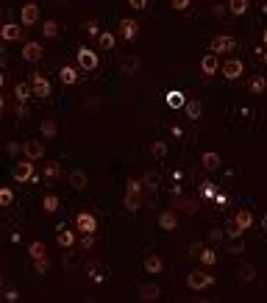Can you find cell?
I'll return each mask as SVG.
<instances>
[{"mask_svg": "<svg viewBox=\"0 0 267 303\" xmlns=\"http://www.w3.org/2000/svg\"><path fill=\"white\" fill-rule=\"evenodd\" d=\"M75 58H78V67H81V70H86V73L98 70V64H100L98 53H95V50H89L86 45H81L78 50H75Z\"/></svg>", "mask_w": 267, "mask_h": 303, "instance_id": "obj_1", "label": "cell"}, {"mask_svg": "<svg viewBox=\"0 0 267 303\" xmlns=\"http://www.w3.org/2000/svg\"><path fill=\"white\" fill-rule=\"evenodd\" d=\"M215 284V278H212V272H203V270H192L187 276V287L192 289V292H200V289L212 287Z\"/></svg>", "mask_w": 267, "mask_h": 303, "instance_id": "obj_2", "label": "cell"}, {"mask_svg": "<svg viewBox=\"0 0 267 303\" xmlns=\"http://www.w3.org/2000/svg\"><path fill=\"white\" fill-rule=\"evenodd\" d=\"M11 178H14L17 184H28L34 178V162L31 159H25V162H17L14 167H11Z\"/></svg>", "mask_w": 267, "mask_h": 303, "instance_id": "obj_3", "label": "cell"}, {"mask_svg": "<svg viewBox=\"0 0 267 303\" xmlns=\"http://www.w3.org/2000/svg\"><path fill=\"white\" fill-rule=\"evenodd\" d=\"M22 156L31 159V162L45 159V142H42V139H28L25 145H22Z\"/></svg>", "mask_w": 267, "mask_h": 303, "instance_id": "obj_4", "label": "cell"}, {"mask_svg": "<svg viewBox=\"0 0 267 303\" xmlns=\"http://www.w3.org/2000/svg\"><path fill=\"white\" fill-rule=\"evenodd\" d=\"M200 73L206 75V78H212L215 73H220V56L217 53H206V56H200Z\"/></svg>", "mask_w": 267, "mask_h": 303, "instance_id": "obj_5", "label": "cell"}, {"mask_svg": "<svg viewBox=\"0 0 267 303\" xmlns=\"http://www.w3.org/2000/svg\"><path fill=\"white\" fill-rule=\"evenodd\" d=\"M234 47H236V39L228 37V34H223V37H215V39L209 42V50L217 53V56H220V53H231Z\"/></svg>", "mask_w": 267, "mask_h": 303, "instance_id": "obj_6", "label": "cell"}, {"mask_svg": "<svg viewBox=\"0 0 267 303\" xmlns=\"http://www.w3.org/2000/svg\"><path fill=\"white\" fill-rule=\"evenodd\" d=\"M75 228L81 234H95L98 231V220H95V215H89V211H78L75 215Z\"/></svg>", "mask_w": 267, "mask_h": 303, "instance_id": "obj_7", "label": "cell"}, {"mask_svg": "<svg viewBox=\"0 0 267 303\" xmlns=\"http://www.w3.org/2000/svg\"><path fill=\"white\" fill-rule=\"evenodd\" d=\"M20 22H22V28H31V25H37L39 22V6L37 3H25L20 9Z\"/></svg>", "mask_w": 267, "mask_h": 303, "instance_id": "obj_8", "label": "cell"}, {"mask_svg": "<svg viewBox=\"0 0 267 303\" xmlns=\"http://www.w3.org/2000/svg\"><path fill=\"white\" fill-rule=\"evenodd\" d=\"M22 58H25L28 64L42 62V58H45V47L39 42H25V45H22Z\"/></svg>", "mask_w": 267, "mask_h": 303, "instance_id": "obj_9", "label": "cell"}, {"mask_svg": "<svg viewBox=\"0 0 267 303\" xmlns=\"http://www.w3.org/2000/svg\"><path fill=\"white\" fill-rule=\"evenodd\" d=\"M242 73H245V64H242L240 58H228V62H223V78L236 81Z\"/></svg>", "mask_w": 267, "mask_h": 303, "instance_id": "obj_10", "label": "cell"}, {"mask_svg": "<svg viewBox=\"0 0 267 303\" xmlns=\"http://www.w3.org/2000/svg\"><path fill=\"white\" fill-rule=\"evenodd\" d=\"M31 92L37 95V98H47V95H50V81H47L42 73H34L31 75Z\"/></svg>", "mask_w": 267, "mask_h": 303, "instance_id": "obj_11", "label": "cell"}, {"mask_svg": "<svg viewBox=\"0 0 267 303\" xmlns=\"http://www.w3.org/2000/svg\"><path fill=\"white\" fill-rule=\"evenodd\" d=\"M22 22H6L3 28H0V37H3V42H17V39L22 37Z\"/></svg>", "mask_w": 267, "mask_h": 303, "instance_id": "obj_12", "label": "cell"}, {"mask_svg": "<svg viewBox=\"0 0 267 303\" xmlns=\"http://www.w3.org/2000/svg\"><path fill=\"white\" fill-rule=\"evenodd\" d=\"M56 242H58V248L70 251V248L75 245V234L67 228V225H58V228H56Z\"/></svg>", "mask_w": 267, "mask_h": 303, "instance_id": "obj_13", "label": "cell"}, {"mask_svg": "<svg viewBox=\"0 0 267 303\" xmlns=\"http://www.w3.org/2000/svg\"><path fill=\"white\" fill-rule=\"evenodd\" d=\"M120 37L128 39V42H134V39L139 37V22L136 20H120Z\"/></svg>", "mask_w": 267, "mask_h": 303, "instance_id": "obj_14", "label": "cell"}, {"mask_svg": "<svg viewBox=\"0 0 267 303\" xmlns=\"http://www.w3.org/2000/svg\"><path fill=\"white\" fill-rule=\"evenodd\" d=\"M200 164H203V170L215 173V170L223 164V159H220V153H217V150H206L203 156H200Z\"/></svg>", "mask_w": 267, "mask_h": 303, "instance_id": "obj_15", "label": "cell"}, {"mask_svg": "<svg viewBox=\"0 0 267 303\" xmlns=\"http://www.w3.org/2000/svg\"><path fill=\"white\" fill-rule=\"evenodd\" d=\"M159 298H162L159 284H142V287H139V300L151 303V300H159Z\"/></svg>", "mask_w": 267, "mask_h": 303, "instance_id": "obj_16", "label": "cell"}, {"mask_svg": "<svg viewBox=\"0 0 267 303\" xmlns=\"http://www.w3.org/2000/svg\"><path fill=\"white\" fill-rule=\"evenodd\" d=\"M159 228L162 231H175L178 228V217H175V211H162V215H159Z\"/></svg>", "mask_w": 267, "mask_h": 303, "instance_id": "obj_17", "label": "cell"}, {"mask_svg": "<svg viewBox=\"0 0 267 303\" xmlns=\"http://www.w3.org/2000/svg\"><path fill=\"white\" fill-rule=\"evenodd\" d=\"M145 272H153V276H159V272H164V259L159 256V253H153V256L145 259Z\"/></svg>", "mask_w": 267, "mask_h": 303, "instance_id": "obj_18", "label": "cell"}, {"mask_svg": "<svg viewBox=\"0 0 267 303\" xmlns=\"http://www.w3.org/2000/svg\"><path fill=\"white\" fill-rule=\"evenodd\" d=\"M67 184H70L73 189H84L86 184H89V175L84 173V170H73V173L67 175Z\"/></svg>", "mask_w": 267, "mask_h": 303, "instance_id": "obj_19", "label": "cell"}, {"mask_svg": "<svg viewBox=\"0 0 267 303\" xmlns=\"http://www.w3.org/2000/svg\"><path fill=\"white\" fill-rule=\"evenodd\" d=\"M184 114H187L189 120H200V114H203V109H200V100L187 98V103H184Z\"/></svg>", "mask_w": 267, "mask_h": 303, "instance_id": "obj_20", "label": "cell"}, {"mask_svg": "<svg viewBox=\"0 0 267 303\" xmlns=\"http://www.w3.org/2000/svg\"><path fill=\"white\" fill-rule=\"evenodd\" d=\"M58 81H62L64 86H73L75 81H78V70L70 67V64H67V67H62V70H58Z\"/></svg>", "mask_w": 267, "mask_h": 303, "instance_id": "obj_21", "label": "cell"}, {"mask_svg": "<svg viewBox=\"0 0 267 303\" xmlns=\"http://www.w3.org/2000/svg\"><path fill=\"white\" fill-rule=\"evenodd\" d=\"M184 103H187V95H184L181 89H170L167 92V106L170 109H184Z\"/></svg>", "mask_w": 267, "mask_h": 303, "instance_id": "obj_22", "label": "cell"}, {"mask_svg": "<svg viewBox=\"0 0 267 303\" xmlns=\"http://www.w3.org/2000/svg\"><path fill=\"white\" fill-rule=\"evenodd\" d=\"M253 278H256V267L253 264H242L240 270H236V281L240 284H251Z\"/></svg>", "mask_w": 267, "mask_h": 303, "instance_id": "obj_23", "label": "cell"}, {"mask_svg": "<svg viewBox=\"0 0 267 303\" xmlns=\"http://www.w3.org/2000/svg\"><path fill=\"white\" fill-rule=\"evenodd\" d=\"M114 42H117V37L111 31H100L98 34V47L100 50H111V47H114Z\"/></svg>", "mask_w": 267, "mask_h": 303, "instance_id": "obj_24", "label": "cell"}, {"mask_svg": "<svg viewBox=\"0 0 267 303\" xmlns=\"http://www.w3.org/2000/svg\"><path fill=\"white\" fill-rule=\"evenodd\" d=\"M248 9H251V0H228V11L234 17H242Z\"/></svg>", "mask_w": 267, "mask_h": 303, "instance_id": "obj_25", "label": "cell"}, {"mask_svg": "<svg viewBox=\"0 0 267 303\" xmlns=\"http://www.w3.org/2000/svg\"><path fill=\"white\" fill-rule=\"evenodd\" d=\"M234 223L236 225H242V228H251V225H253V211L251 209H240V211H236V217H234Z\"/></svg>", "mask_w": 267, "mask_h": 303, "instance_id": "obj_26", "label": "cell"}, {"mask_svg": "<svg viewBox=\"0 0 267 303\" xmlns=\"http://www.w3.org/2000/svg\"><path fill=\"white\" fill-rule=\"evenodd\" d=\"M200 264L203 267H215L217 264V253L212 248H200Z\"/></svg>", "mask_w": 267, "mask_h": 303, "instance_id": "obj_27", "label": "cell"}, {"mask_svg": "<svg viewBox=\"0 0 267 303\" xmlns=\"http://www.w3.org/2000/svg\"><path fill=\"white\" fill-rule=\"evenodd\" d=\"M248 86H251V92H253V95H262L264 89H267V78H264V75H253Z\"/></svg>", "mask_w": 267, "mask_h": 303, "instance_id": "obj_28", "label": "cell"}, {"mask_svg": "<svg viewBox=\"0 0 267 303\" xmlns=\"http://www.w3.org/2000/svg\"><path fill=\"white\" fill-rule=\"evenodd\" d=\"M39 131H42V136H45V139H56V123H53V120H42V126H39Z\"/></svg>", "mask_w": 267, "mask_h": 303, "instance_id": "obj_29", "label": "cell"}, {"mask_svg": "<svg viewBox=\"0 0 267 303\" xmlns=\"http://www.w3.org/2000/svg\"><path fill=\"white\" fill-rule=\"evenodd\" d=\"M42 209H45V215H56L58 211V198L56 195H47V198L42 200Z\"/></svg>", "mask_w": 267, "mask_h": 303, "instance_id": "obj_30", "label": "cell"}, {"mask_svg": "<svg viewBox=\"0 0 267 303\" xmlns=\"http://www.w3.org/2000/svg\"><path fill=\"white\" fill-rule=\"evenodd\" d=\"M31 95H34V92H31V86H28V84H17V86H14V98L20 100V103H25Z\"/></svg>", "mask_w": 267, "mask_h": 303, "instance_id": "obj_31", "label": "cell"}, {"mask_svg": "<svg viewBox=\"0 0 267 303\" xmlns=\"http://www.w3.org/2000/svg\"><path fill=\"white\" fill-rule=\"evenodd\" d=\"M225 236H228V239H240L242 234H245V228H242V225H236V223H228L225 225V231H223Z\"/></svg>", "mask_w": 267, "mask_h": 303, "instance_id": "obj_32", "label": "cell"}, {"mask_svg": "<svg viewBox=\"0 0 267 303\" xmlns=\"http://www.w3.org/2000/svg\"><path fill=\"white\" fill-rule=\"evenodd\" d=\"M28 253H31V259H45V245L42 242H31V245H28Z\"/></svg>", "mask_w": 267, "mask_h": 303, "instance_id": "obj_33", "label": "cell"}, {"mask_svg": "<svg viewBox=\"0 0 267 303\" xmlns=\"http://www.w3.org/2000/svg\"><path fill=\"white\" fill-rule=\"evenodd\" d=\"M142 189H145V184H142V181H134V178H131V181H128L126 195H134V198H139V195H142Z\"/></svg>", "mask_w": 267, "mask_h": 303, "instance_id": "obj_34", "label": "cell"}, {"mask_svg": "<svg viewBox=\"0 0 267 303\" xmlns=\"http://www.w3.org/2000/svg\"><path fill=\"white\" fill-rule=\"evenodd\" d=\"M151 153H153L156 159H164V156H167V142H153V145H151Z\"/></svg>", "mask_w": 267, "mask_h": 303, "instance_id": "obj_35", "label": "cell"}, {"mask_svg": "<svg viewBox=\"0 0 267 303\" xmlns=\"http://www.w3.org/2000/svg\"><path fill=\"white\" fill-rule=\"evenodd\" d=\"M14 203V192L9 187H0V206H11Z\"/></svg>", "mask_w": 267, "mask_h": 303, "instance_id": "obj_36", "label": "cell"}, {"mask_svg": "<svg viewBox=\"0 0 267 303\" xmlns=\"http://www.w3.org/2000/svg\"><path fill=\"white\" fill-rule=\"evenodd\" d=\"M42 34H45L47 39H53V37L58 34V25H56L53 20H45V25H42Z\"/></svg>", "mask_w": 267, "mask_h": 303, "instance_id": "obj_37", "label": "cell"}, {"mask_svg": "<svg viewBox=\"0 0 267 303\" xmlns=\"http://www.w3.org/2000/svg\"><path fill=\"white\" fill-rule=\"evenodd\" d=\"M123 206H126L128 211H139V198H134V195H126V200H123Z\"/></svg>", "mask_w": 267, "mask_h": 303, "instance_id": "obj_38", "label": "cell"}, {"mask_svg": "<svg viewBox=\"0 0 267 303\" xmlns=\"http://www.w3.org/2000/svg\"><path fill=\"white\" fill-rule=\"evenodd\" d=\"M47 267H50V261H47V256H45V259H34V270H37L39 276H45V272H47Z\"/></svg>", "mask_w": 267, "mask_h": 303, "instance_id": "obj_39", "label": "cell"}, {"mask_svg": "<svg viewBox=\"0 0 267 303\" xmlns=\"http://www.w3.org/2000/svg\"><path fill=\"white\" fill-rule=\"evenodd\" d=\"M242 251H245V245H242V236H240V239H231V245H228V253H234V256H240Z\"/></svg>", "mask_w": 267, "mask_h": 303, "instance_id": "obj_40", "label": "cell"}, {"mask_svg": "<svg viewBox=\"0 0 267 303\" xmlns=\"http://www.w3.org/2000/svg\"><path fill=\"white\" fill-rule=\"evenodd\" d=\"M6 153H9L11 159L20 156V153H22V145H20V142H9V145H6Z\"/></svg>", "mask_w": 267, "mask_h": 303, "instance_id": "obj_41", "label": "cell"}, {"mask_svg": "<svg viewBox=\"0 0 267 303\" xmlns=\"http://www.w3.org/2000/svg\"><path fill=\"white\" fill-rule=\"evenodd\" d=\"M170 3H173V9H175V11H187L192 0H170Z\"/></svg>", "mask_w": 267, "mask_h": 303, "instance_id": "obj_42", "label": "cell"}, {"mask_svg": "<svg viewBox=\"0 0 267 303\" xmlns=\"http://www.w3.org/2000/svg\"><path fill=\"white\" fill-rule=\"evenodd\" d=\"M215 195H217V189L212 187L209 181H206V187H203V198H206V200H215Z\"/></svg>", "mask_w": 267, "mask_h": 303, "instance_id": "obj_43", "label": "cell"}, {"mask_svg": "<svg viewBox=\"0 0 267 303\" xmlns=\"http://www.w3.org/2000/svg\"><path fill=\"white\" fill-rule=\"evenodd\" d=\"M156 181H159V178H156V175H153V173H147V175H145V181H142V184H145V187H147V189H156V187H159V184H156Z\"/></svg>", "mask_w": 267, "mask_h": 303, "instance_id": "obj_44", "label": "cell"}, {"mask_svg": "<svg viewBox=\"0 0 267 303\" xmlns=\"http://www.w3.org/2000/svg\"><path fill=\"white\" fill-rule=\"evenodd\" d=\"M81 245H84L86 251H92V245H95V234H84V239H81Z\"/></svg>", "mask_w": 267, "mask_h": 303, "instance_id": "obj_45", "label": "cell"}, {"mask_svg": "<svg viewBox=\"0 0 267 303\" xmlns=\"http://www.w3.org/2000/svg\"><path fill=\"white\" fill-rule=\"evenodd\" d=\"M131 3V9L134 11H142V9H147V0H128Z\"/></svg>", "mask_w": 267, "mask_h": 303, "instance_id": "obj_46", "label": "cell"}, {"mask_svg": "<svg viewBox=\"0 0 267 303\" xmlns=\"http://www.w3.org/2000/svg\"><path fill=\"white\" fill-rule=\"evenodd\" d=\"M215 203H217V206H223V209H225V206H228V195L217 192V195H215Z\"/></svg>", "mask_w": 267, "mask_h": 303, "instance_id": "obj_47", "label": "cell"}, {"mask_svg": "<svg viewBox=\"0 0 267 303\" xmlns=\"http://www.w3.org/2000/svg\"><path fill=\"white\" fill-rule=\"evenodd\" d=\"M6 300H9V303H17V300H20V292H17V289H9V292H6Z\"/></svg>", "mask_w": 267, "mask_h": 303, "instance_id": "obj_48", "label": "cell"}, {"mask_svg": "<svg viewBox=\"0 0 267 303\" xmlns=\"http://www.w3.org/2000/svg\"><path fill=\"white\" fill-rule=\"evenodd\" d=\"M84 31H89V34H92V37H98V22H86V25H84Z\"/></svg>", "mask_w": 267, "mask_h": 303, "instance_id": "obj_49", "label": "cell"}, {"mask_svg": "<svg viewBox=\"0 0 267 303\" xmlns=\"http://www.w3.org/2000/svg\"><path fill=\"white\" fill-rule=\"evenodd\" d=\"M45 175H47V178H56V175H58V164H50V167L45 170Z\"/></svg>", "mask_w": 267, "mask_h": 303, "instance_id": "obj_50", "label": "cell"}, {"mask_svg": "<svg viewBox=\"0 0 267 303\" xmlns=\"http://www.w3.org/2000/svg\"><path fill=\"white\" fill-rule=\"evenodd\" d=\"M200 248H203V245H192V248H189V253H192V256H200Z\"/></svg>", "mask_w": 267, "mask_h": 303, "instance_id": "obj_51", "label": "cell"}, {"mask_svg": "<svg viewBox=\"0 0 267 303\" xmlns=\"http://www.w3.org/2000/svg\"><path fill=\"white\" fill-rule=\"evenodd\" d=\"M262 228H264V231H267V215H264V217H262Z\"/></svg>", "mask_w": 267, "mask_h": 303, "instance_id": "obj_52", "label": "cell"}, {"mask_svg": "<svg viewBox=\"0 0 267 303\" xmlns=\"http://www.w3.org/2000/svg\"><path fill=\"white\" fill-rule=\"evenodd\" d=\"M3 109H6V103H3V98H0V114H3Z\"/></svg>", "mask_w": 267, "mask_h": 303, "instance_id": "obj_53", "label": "cell"}, {"mask_svg": "<svg viewBox=\"0 0 267 303\" xmlns=\"http://www.w3.org/2000/svg\"><path fill=\"white\" fill-rule=\"evenodd\" d=\"M262 39H264V45H267V28H264V34H262Z\"/></svg>", "mask_w": 267, "mask_h": 303, "instance_id": "obj_54", "label": "cell"}, {"mask_svg": "<svg viewBox=\"0 0 267 303\" xmlns=\"http://www.w3.org/2000/svg\"><path fill=\"white\" fill-rule=\"evenodd\" d=\"M3 81H6V78H3V73H0V89H3Z\"/></svg>", "mask_w": 267, "mask_h": 303, "instance_id": "obj_55", "label": "cell"}, {"mask_svg": "<svg viewBox=\"0 0 267 303\" xmlns=\"http://www.w3.org/2000/svg\"><path fill=\"white\" fill-rule=\"evenodd\" d=\"M0 276H3V272H0Z\"/></svg>", "mask_w": 267, "mask_h": 303, "instance_id": "obj_56", "label": "cell"}]
</instances>
